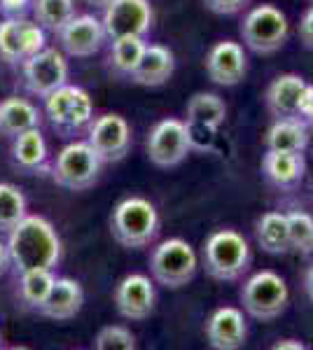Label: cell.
<instances>
[{
	"mask_svg": "<svg viewBox=\"0 0 313 350\" xmlns=\"http://www.w3.org/2000/svg\"><path fill=\"white\" fill-rule=\"evenodd\" d=\"M288 301H290L288 283L276 271L269 269L258 271V273H253L241 285L243 308H246L248 315H253L255 320H262V323L276 320L288 308Z\"/></svg>",
	"mask_w": 313,
	"mask_h": 350,
	"instance_id": "52a82bcc",
	"label": "cell"
},
{
	"mask_svg": "<svg viewBox=\"0 0 313 350\" xmlns=\"http://www.w3.org/2000/svg\"><path fill=\"white\" fill-rule=\"evenodd\" d=\"M8 252L14 269H52L61 262V239L54 224L42 215H26L10 231Z\"/></svg>",
	"mask_w": 313,
	"mask_h": 350,
	"instance_id": "6da1fadb",
	"label": "cell"
},
{
	"mask_svg": "<svg viewBox=\"0 0 313 350\" xmlns=\"http://www.w3.org/2000/svg\"><path fill=\"white\" fill-rule=\"evenodd\" d=\"M290 227V245L292 252L299 255H313V217L301 208H292L286 213Z\"/></svg>",
	"mask_w": 313,
	"mask_h": 350,
	"instance_id": "4dcf8cb0",
	"label": "cell"
},
{
	"mask_svg": "<svg viewBox=\"0 0 313 350\" xmlns=\"http://www.w3.org/2000/svg\"><path fill=\"white\" fill-rule=\"evenodd\" d=\"M28 8H33V0H0V12L5 16H24Z\"/></svg>",
	"mask_w": 313,
	"mask_h": 350,
	"instance_id": "e575fe53",
	"label": "cell"
},
{
	"mask_svg": "<svg viewBox=\"0 0 313 350\" xmlns=\"http://www.w3.org/2000/svg\"><path fill=\"white\" fill-rule=\"evenodd\" d=\"M33 16L47 33H59L75 16V0H33Z\"/></svg>",
	"mask_w": 313,
	"mask_h": 350,
	"instance_id": "f1b7e54d",
	"label": "cell"
},
{
	"mask_svg": "<svg viewBox=\"0 0 313 350\" xmlns=\"http://www.w3.org/2000/svg\"><path fill=\"white\" fill-rule=\"evenodd\" d=\"M10 252H8V245H5L3 241H0V275H5V271L10 267Z\"/></svg>",
	"mask_w": 313,
	"mask_h": 350,
	"instance_id": "f35d334b",
	"label": "cell"
},
{
	"mask_svg": "<svg viewBox=\"0 0 313 350\" xmlns=\"http://www.w3.org/2000/svg\"><path fill=\"white\" fill-rule=\"evenodd\" d=\"M147 42L145 38H117L110 44V52H108V70L112 72L119 80H131L134 70L138 68L140 59H143Z\"/></svg>",
	"mask_w": 313,
	"mask_h": 350,
	"instance_id": "4316f807",
	"label": "cell"
},
{
	"mask_svg": "<svg viewBox=\"0 0 313 350\" xmlns=\"http://www.w3.org/2000/svg\"><path fill=\"white\" fill-rule=\"evenodd\" d=\"M103 28L108 40L117 38H145L155 21L150 0H112L103 8Z\"/></svg>",
	"mask_w": 313,
	"mask_h": 350,
	"instance_id": "7c38bea8",
	"label": "cell"
},
{
	"mask_svg": "<svg viewBox=\"0 0 313 350\" xmlns=\"http://www.w3.org/2000/svg\"><path fill=\"white\" fill-rule=\"evenodd\" d=\"M87 129V143L92 145L103 163H117L131 152L134 135H131L129 122L122 115L105 112V115L92 120Z\"/></svg>",
	"mask_w": 313,
	"mask_h": 350,
	"instance_id": "4fadbf2b",
	"label": "cell"
},
{
	"mask_svg": "<svg viewBox=\"0 0 313 350\" xmlns=\"http://www.w3.org/2000/svg\"><path fill=\"white\" fill-rule=\"evenodd\" d=\"M82 304H84V292L77 280L56 278L52 292L45 299L42 306L38 308V313L49 320H56V323H66V320H73L82 310Z\"/></svg>",
	"mask_w": 313,
	"mask_h": 350,
	"instance_id": "ffe728a7",
	"label": "cell"
},
{
	"mask_svg": "<svg viewBox=\"0 0 313 350\" xmlns=\"http://www.w3.org/2000/svg\"><path fill=\"white\" fill-rule=\"evenodd\" d=\"M47 31L26 16H5L0 21V59L10 66H21L28 56L47 47Z\"/></svg>",
	"mask_w": 313,
	"mask_h": 350,
	"instance_id": "8fae6325",
	"label": "cell"
},
{
	"mask_svg": "<svg viewBox=\"0 0 313 350\" xmlns=\"http://www.w3.org/2000/svg\"><path fill=\"white\" fill-rule=\"evenodd\" d=\"M206 75L218 87H236L248 72V56L234 40H220L206 52Z\"/></svg>",
	"mask_w": 313,
	"mask_h": 350,
	"instance_id": "9a60e30c",
	"label": "cell"
},
{
	"mask_svg": "<svg viewBox=\"0 0 313 350\" xmlns=\"http://www.w3.org/2000/svg\"><path fill=\"white\" fill-rule=\"evenodd\" d=\"M94 348L99 350H134L136 348V336L131 334V329L122 325H108L96 334Z\"/></svg>",
	"mask_w": 313,
	"mask_h": 350,
	"instance_id": "1f68e13d",
	"label": "cell"
},
{
	"mask_svg": "<svg viewBox=\"0 0 313 350\" xmlns=\"http://www.w3.org/2000/svg\"><path fill=\"white\" fill-rule=\"evenodd\" d=\"M87 5H92V8H99V10H103L105 5H110L112 0H84Z\"/></svg>",
	"mask_w": 313,
	"mask_h": 350,
	"instance_id": "ab89813d",
	"label": "cell"
},
{
	"mask_svg": "<svg viewBox=\"0 0 313 350\" xmlns=\"http://www.w3.org/2000/svg\"><path fill=\"white\" fill-rule=\"evenodd\" d=\"M42 124V115L28 98L10 96L0 103V135L5 138H16L28 129H38Z\"/></svg>",
	"mask_w": 313,
	"mask_h": 350,
	"instance_id": "603a6c76",
	"label": "cell"
},
{
	"mask_svg": "<svg viewBox=\"0 0 313 350\" xmlns=\"http://www.w3.org/2000/svg\"><path fill=\"white\" fill-rule=\"evenodd\" d=\"M227 120V105L218 94L213 92H197L187 103V124L190 126L210 129L218 133Z\"/></svg>",
	"mask_w": 313,
	"mask_h": 350,
	"instance_id": "484cf974",
	"label": "cell"
},
{
	"mask_svg": "<svg viewBox=\"0 0 313 350\" xmlns=\"http://www.w3.org/2000/svg\"><path fill=\"white\" fill-rule=\"evenodd\" d=\"M26 215L24 191L12 183H0V234H10Z\"/></svg>",
	"mask_w": 313,
	"mask_h": 350,
	"instance_id": "f546056e",
	"label": "cell"
},
{
	"mask_svg": "<svg viewBox=\"0 0 313 350\" xmlns=\"http://www.w3.org/2000/svg\"><path fill=\"white\" fill-rule=\"evenodd\" d=\"M56 275L52 269H28L21 271L19 278V297L28 308L38 310L45 304V299L52 292Z\"/></svg>",
	"mask_w": 313,
	"mask_h": 350,
	"instance_id": "83f0119b",
	"label": "cell"
},
{
	"mask_svg": "<svg viewBox=\"0 0 313 350\" xmlns=\"http://www.w3.org/2000/svg\"><path fill=\"white\" fill-rule=\"evenodd\" d=\"M115 306L127 320H145L155 310V283L143 273H129L115 287Z\"/></svg>",
	"mask_w": 313,
	"mask_h": 350,
	"instance_id": "2e32d148",
	"label": "cell"
},
{
	"mask_svg": "<svg viewBox=\"0 0 313 350\" xmlns=\"http://www.w3.org/2000/svg\"><path fill=\"white\" fill-rule=\"evenodd\" d=\"M12 163L21 173L28 175H45L49 173V150L45 143V135L38 129H28L12 138Z\"/></svg>",
	"mask_w": 313,
	"mask_h": 350,
	"instance_id": "d6986e66",
	"label": "cell"
},
{
	"mask_svg": "<svg viewBox=\"0 0 313 350\" xmlns=\"http://www.w3.org/2000/svg\"><path fill=\"white\" fill-rule=\"evenodd\" d=\"M103 161L87 140H73L52 161V180L59 187L71 191H84L99 180Z\"/></svg>",
	"mask_w": 313,
	"mask_h": 350,
	"instance_id": "5b68a950",
	"label": "cell"
},
{
	"mask_svg": "<svg viewBox=\"0 0 313 350\" xmlns=\"http://www.w3.org/2000/svg\"><path fill=\"white\" fill-rule=\"evenodd\" d=\"M304 292H306V297H309V301L313 304V264L304 273Z\"/></svg>",
	"mask_w": 313,
	"mask_h": 350,
	"instance_id": "74e56055",
	"label": "cell"
},
{
	"mask_svg": "<svg viewBox=\"0 0 313 350\" xmlns=\"http://www.w3.org/2000/svg\"><path fill=\"white\" fill-rule=\"evenodd\" d=\"M250 0H203V5L215 14H222V16H231V14H238L241 10L248 8Z\"/></svg>",
	"mask_w": 313,
	"mask_h": 350,
	"instance_id": "d6a6232c",
	"label": "cell"
},
{
	"mask_svg": "<svg viewBox=\"0 0 313 350\" xmlns=\"http://www.w3.org/2000/svg\"><path fill=\"white\" fill-rule=\"evenodd\" d=\"M61 49L75 59H89L99 54L108 40L103 21L94 14H75L59 33Z\"/></svg>",
	"mask_w": 313,
	"mask_h": 350,
	"instance_id": "5bb4252c",
	"label": "cell"
},
{
	"mask_svg": "<svg viewBox=\"0 0 313 350\" xmlns=\"http://www.w3.org/2000/svg\"><path fill=\"white\" fill-rule=\"evenodd\" d=\"M241 38L255 54H274L290 38L288 16L276 5H255L241 19Z\"/></svg>",
	"mask_w": 313,
	"mask_h": 350,
	"instance_id": "ba28073f",
	"label": "cell"
},
{
	"mask_svg": "<svg viewBox=\"0 0 313 350\" xmlns=\"http://www.w3.org/2000/svg\"><path fill=\"white\" fill-rule=\"evenodd\" d=\"M199 259L195 247L185 239H166L152 250L150 273L159 285L180 290L197 275Z\"/></svg>",
	"mask_w": 313,
	"mask_h": 350,
	"instance_id": "8992f818",
	"label": "cell"
},
{
	"mask_svg": "<svg viewBox=\"0 0 313 350\" xmlns=\"http://www.w3.org/2000/svg\"><path fill=\"white\" fill-rule=\"evenodd\" d=\"M175 70V56L164 44H147L143 59L131 75V82L138 87H162L171 80Z\"/></svg>",
	"mask_w": 313,
	"mask_h": 350,
	"instance_id": "7402d4cb",
	"label": "cell"
},
{
	"mask_svg": "<svg viewBox=\"0 0 313 350\" xmlns=\"http://www.w3.org/2000/svg\"><path fill=\"white\" fill-rule=\"evenodd\" d=\"M201 262L210 278L231 283L248 273L253 252L243 234H238L236 229H215L203 241Z\"/></svg>",
	"mask_w": 313,
	"mask_h": 350,
	"instance_id": "7a4b0ae2",
	"label": "cell"
},
{
	"mask_svg": "<svg viewBox=\"0 0 313 350\" xmlns=\"http://www.w3.org/2000/svg\"><path fill=\"white\" fill-rule=\"evenodd\" d=\"M299 40L306 49L313 52V5L301 14V19H299Z\"/></svg>",
	"mask_w": 313,
	"mask_h": 350,
	"instance_id": "836d02e7",
	"label": "cell"
},
{
	"mask_svg": "<svg viewBox=\"0 0 313 350\" xmlns=\"http://www.w3.org/2000/svg\"><path fill=\"white\" fill-rule=\"evenodd\" d=\"M266 150L304 152L309 148V122L301 117H281L264 135Z\"/></svg>",
	"mask_w": 313,
	"mask_h": 350,
	"instance_id": "d4e9b609",
	"label": "cell"
},
{
	"mask_svg": "<svg viewBox=\"0 0 313 350\" xmlns=\"http://www.w3.org/2000/svg\"><path fill=\"white\" fill-rule=\"evenodd\" d=\"M306 82L301 75L286 72L278 75L274 82L266 87L264 103L276 120L281 117H299V96L304 92Z\"/></svg>",
	"mask_w": 313,
	"mask_h": 350,
	"instance_id": "44dd1931",
	"label": "cell"
},
{
	"mask_svg": "<svg viewBox=\"0 0 313 350\" xmlns=\"http://www.w3.org/2000/svg\"><path fill=\"white\" fill-rule=\"evenodd\" d=\"M190 150H192V140H190L187 122L173 120V117H166V120L157 122L155 126L150 129L147 140H145L147 159L155 163L157 168L178 166V163L185 161Z\"/></svg>",
	"mask_w": 313,
	"mask_h": 350,
	"instance_id": "30bf717a",
	"label": "cell"
},
{
	"mask_svg": "<svg viewBox=\"0 0 313 350\" xmlns=\"http://www.w3.org/2000/svg\"><path fill=\"white\" fill-rule=\"evenodd\" d=\"M110 234L127 250L150 245L159 234V213L155 203L143 196H127L110 215Z\"/></svg>",
	"mask_w": 313,
	"mask_h": 350,
	"instance_id": "3957f363",
	"label": "cell"
},
{
	"mask_svg": "<svg viewBox=\"0 0 313 350\" xmlns=\"http://www.w3.org/2000/svg\"><path fill=\"white\" fill-rule=\"evenodd\" d=\"M45 115L61 138H73L94 120V100L87 89L64 84L45 98Z\"/></svg>",
	"mask_w": 313,
	"mask_h": 350,
	"instance_id": "277c9868",
	"label": "cell"
},
{
	"mask_svg": "<svg viewBox=\"0 0 313 350\" xmlns=\"http://www.w3.org/2000/svg\"><path fill=\"white\" fill-rule=\"evenodd\" d=\"M0 346H3V334H0Z\"/></svg>",
	"mask_w": 313,
	"mask_h": 350,
	"instance_id": "b9f144b4",
	"label": "cell"
},
{
	"mask_svg": "<svg viewBox=\"0 0 313 350\" xmlns=\"http://www.w3.org/2000/svg\"><path fill=\"white\" fill-rule=\"evenodd\" d=\"M306 173L304 152H283V150H266L262 157V175L266 183L274 185L281 191H292L299 187Z\"/></svg>",
	"mask_w": 313,
	"mask_h": 350,
	"instance_id": "ac0fdd59",
	"label": "cell"
},
{
	"mask_svg": "<svg viewBox=\"0 0 313 350\" xmlns=\"http://www.w3.org/2000/svg\"><path fill=\"white\" fill-rule=\"evenodd\" d=\"M68 68L66 56L54 47H45L38 54L28 56L21 64V84L31 96L38 98H47L49 94L56 92L59 87L68 84Z\"/></svg>",
	"mask_w": 313,
	"mask_h": 350,
	"instance_id": "9c48e42d",
	"label": "cell"
},
{
	"mask_svg": "<svg viewBox=\"0 0 313 350\" xmlns=\"http://www.w3.org/2000/svg\"><path fill=\"white\" fill-rule=\"evenodd\" d=\"M255 239H258V245L262 250L269 252V255H288V252H292L286 213H262L258 222H255Z\"/></svg>",
	"mask_w": 313,
	"mask_h": 350,
	"instance_id": "cb8c5ba5",
	"label": "cell"
},
{
	"mask_svg": "<svg viewBox=\"0 0 313 350\" xmlns=\"http://www.w3.org/2000/svg\"><path fill=\"white\" fill-rule=\"evenodd\" d=\"M309 126H313V117H311V120H309Z\"/></svg>",
	"mask_w": 313,
	"mask_h": 350,
	"instance_id": "60d3db41",
	"label": "cell"
},
{
	"mask_svg": "<svg viewBox=\"0 0 313 350\" xmlns=\"http://www.w3.org/2000/svg\"><path fill=\"white\" fill-rule=\"evenodd\" d=\"M299 117L306 122L313 117V84H306L299 96Z\"/></svg>",
	"mask_w": 313,
	"mask_h": 350,
	"instance_id": "d590c367",
	"label": "cell"
},
{
	"mask_svg": "<svg viewBox=\"0 0 313 350\" xmlns=\"http://www.w3.org/2000/svg\"><path fill=\"white\" fill-rule=\"evenodd\" d=\"M206 341L215 350H238L246 346L248 323L241 308L220 306L208 315L206 320Z\"/></svg>",
	"mask_w": 313,
	"mask_h": 350,
	"instance_id": "e0dca14e",
	"label": "cell"
},
{
	"mask_svg": "<svg viewBox=\"0 0 313 350\" xmlns=\"http://www.w3.org/2000/svg\"><path fill=\"white\" fill-rule=\"evenodd\" d=\"M271 348L274 350H304L306 346L301 341H297V338H281V341H276Z\"/></svg>",
	"mask_w": 313,
	"mask_h": 350,
	"instance_id": "8d00e7d4",
	"label": "cell"
}]
</instances>
